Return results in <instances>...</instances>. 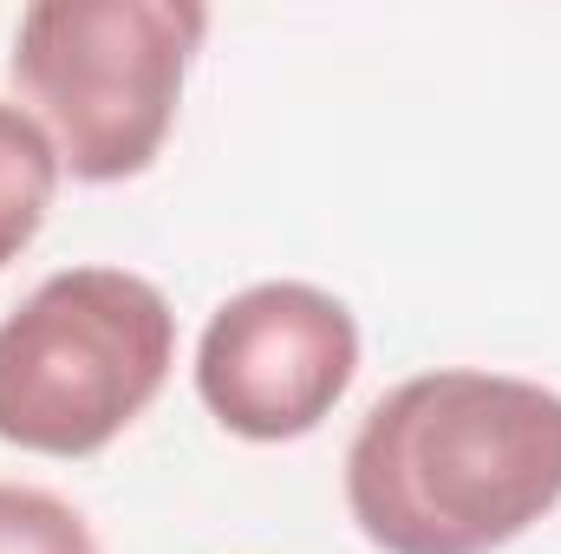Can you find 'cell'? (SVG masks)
Wrapping results in <instances>:
<instances>
[{
	"label": "cell",
	"instance_id": "cell-1",
	"mask_svg": "<svg viewBox=\"0 0 561 554\" xmlns=\"http://www.w3.org/2000/svg\"><path fill=\"white\" fill-rule=\"evenodd\" d=\"M561 503V392L437 366L346 443V509L379 554H496Z\"/></svg>",
	"mask_w": 561,
	"mask_h": 554
},
{
	"label": "cell",
	"instance_id": "cell-2",
	"mask_svg": "<svg viewBox=\"0 0 561 554\" xmlns=\"http://www.w3.org/2000/svg\"><path fill=\"white\" fill-rule=\"evenodd\" d=\"M176 366V313L131 268H59L0 320V443L99 457L138 424Z\"/></svg>",
	"mask_w": 561,
	"mask_h": 554
},
{
	"label": "cell",
	"instance_id": "cell-3",
	"mask_svg": "<svg viewBox=\"0 0 561 554\" xmlns=\"http://www.w3.org/2000/svg\"><path fill=\"white\" fill-rule=\"evenodd\" d=\"M203 33L196 0H33L20 13L13 85L72 183H125L157 163Z\"/></svg>",
	"mask_w": 561,
	"mask_h": 554
},
{
	"label": "cell",
	"instance_id": "cell-4",
	"mask_svg": "<svg viewBox=\"0 0 561 554\" xmlns=\"http://www.w3.org/2000/svg\"><path fill=\"white\" fill-rule=\"evenodd\" d=\"M359 372V320L313 280L229 293L196 339V399L229 437L294 443L320 430Z\"/></svg>",
	"mask_w": 561,
	"mask_h": 554
},
{
	"label": "cell",
	"instance_id": "cell-5",
	"mask_svg": "<svg viewBox=\"0 0 561 554\" xmlns=\"http://www.w3.org/2000/svg\"><path fill=\"white\" fill-rule=\"evenodd\" d=\"M59 143L46 138V125L26 105L0 99V268L20 262L33 249V235L46 229V209L59 196Z\"/></svg>",
	"mask_w": 561,
	"mask_h": 554
},
{
	"label": "cell",
	"instance_id": "cell-6",
	"mask_svg": "<svg viewBox=\"0 0 561 554\" xmlns=\"http://www.w3.org/2000/svg\"><path fill=\"white\" fill-rule=\"evenodd\" d=\"M0 554H99V542L66 496L39 483H0Z\"/></svg>",
	"mask_w": 561,
	"mask_h": 554
}]
</instances>
